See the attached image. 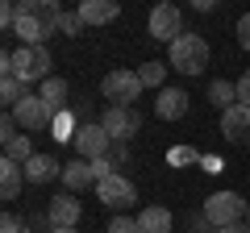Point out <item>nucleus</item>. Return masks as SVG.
Instances as JSON below:
<instances>
[{
  "instance_id": "nucleus-34",
  "label": "nucleus",
  "mask_w": 250,
  "mask_h": 233,
  "mask_svg": "<svg viewBox=\"0 0 250 233\" xmlns=\"http://www.w3.org/2000/svg\"><path fill=\"white\" fill-rule=\"evenodd\" d=\"M200 167H205L208 175H217V171H221V158H217V154H205V158H200Z\"/></svg>"
},
{
  "instance_id": "nucleus-28",
  "label": "nucleus",
  "mask_w": 250,
  "mask_h": 233,
  "mask_svg": "<svg viewBox=\"0 0 250 233\" xmlns=\"http://www.w3.org/2000/svg\"><path fill=\"white\" fill-rule=\"evenodd\" d=\"M188 233H217V225L205 213H196V216H188Z\"/></svg>"
},
{
  "instance_id": "nucleus-6",
  "label": "nucleus",
  "mask_w": 250,
  "mask_h": 233,
  "mask_svg": "<svg viewBox=\"0 0 250 233\" xmlns=\"http://www.w3.org/2000/svg\"><path fill=\"white\" fill-rule=\"evenodd\" d=\"M75 150H80V158H88V162L108 158V150H113V137L104 134V125H100V121H83L80 134H75Z\"/></svg>"
},
{
  "instance_id": "nucleus-37",
  "label": "nucleus",
  "mask_w": 250,
  "mask_h": 233,
  "mask_svg": "<svg viewBox=\"0 0 250 233\" xmlns=\"http://www.w3.org/2000/svg\"><path fill=\"white\" fill-rule=\"evenodd\" d=\"M246 225H250V208H246Z\"/></svg>"
},
{
  "instance_id": "nucleus-9",
  "label": "nucleus",
  "mask_w": 250,
  "mask_h": 233,
  "mask_svg": "<svg viewBox=\"0 0 250 233\" xmlns=\"http://www.w3.org/2000/svg\"><path fill=\"white\" fill-rule=\"evenodd\" d=\"M179 34H184V13L175 4H159L150 13V38L154 42H175Z\"/></svg>"
},
{
  "instance_id": "nucleus-1",
  "label": "nucleus",
  "mask_w": 250,
  "mask_h": 233,
  "mask_svg": "<svg viewBox=\"0 0 250 233\" xmlns=\"http://www.w3.org/2000/svg\"><path fill=\"white\" fill-rule=\"evenodd\" d=\"M59 21H62V9L54 0H21L13 34L21 38V46H42L46 38L59 29Z\"/></svg>"
},
{
  "instance_id": "nucleus-2",
  "label": "nucleus",
  "mask_w": 250,
  "mask_h": 233,
  "mask_svg": "<svg viewBox=\"0 0 250 233\" xmlns=\"http://www.w3.org/2000/svg\"><path fill=\"white\" fill-rule=\"evenodd\" d=\"M0 75H17L21 83H46L50 79V50L46 46H21L0 54Z\"/></svg>"
},
{
  "instance_id": "nucleus-11",
  "label": "nucleus",
  "mask_w": 250,
  "mask_h": 233,
  "mask_svg": "<svg viewBox=\"0 0 250 233\" xmlns=\"http://www.w3.org/2000/svg\"><path fill=\"white\" fill-rule=\"evenodd\" d=\"M80 216H83V208H80V200H75L71 192L54 196L50 208H46V221H50V229H75V225H80Z\"/></svg>"
},
{
  "instance_id": "nucleus-18",
  "label": "nucleus",
  "mask_w": 250,
  "mask_h": 233,
  "mask_svg": "<svg viewBox=\"0 0 250 233\" xmlns=\"http://www.w3.org/2000/svg\"><path fill=\"white\" fill-rule=\"evenodd\" d=\"M54 175H62V167L50 154H34V158L25 162V183H50Z\"/></svg>"
},
{
  "instance_id": "nucleus-7",
  "label": "nucleus",
  "mask_w": 250,
  "mask_h": 233,
  "mask_svg": "<svg viewBox=\"0 0 250 233\" xmlns=\"http://www.w3.org/2000/svg\"><path fill=\"white\" fill-rule=\"evenodd\" d=\"M100 125H104V134L121 146V142H129V137L142 129V116H138V108H104Z\"/></svg>"
},
{
  "instance_id": "nucleus-15",
  "label": "nucleus",
  "mask_w": 250,
  "mask_h": 233,
  "mask_svg": "<svg viewBox=\"0 0 250 233\" xmlns=\"http://www.w3.org/2000/svg\"><path fill=\"white\" fill-rule=\"evenodd\" d=\"M75 13L83 17V25H108V21L121 17V9H117L113 0H83Z\"/></svg>"
},
{
  "instance_id": "nucleus-16",
  "label": "nucleus",
  "mask_w": 250,
  "mask_h": 233,
  "mask_svg": "<svg viewBox=\"0 0 250 233\" xmlns=\"http://www.w3.org/2000/svg\"><path fill=\"white\" fill-rule=\"evenodd\" d=\"M171 225H175V213L163 208V204H150V208L138 213V229L142 233H171Z\"/></svg>"
},
{
  "instance_id": "nucleus-24",
  "label": "nucleus",
  "mask_w": 250,
  "mask_h": 233,
  "mask_svg": "<svg viewBox=\"0 0 250 233\" xmlns=\"http://www.w3.org/2000/svg\"><path fill=\"white\" fill-rule=\"evenodd\" d=\"M34 142H29V134H17V137H13V142L9 146H4V158H13V162H21V167H25V162L29 158H34Z\"/></svg>"
},
{
  "instance_id": "nucleus-27",
  "label": "nucleus",
  "mask_w": 250,
  "mask_h": 233,
  "mask_svg": "<svg viewBox=\"0 0 250 233\" xmlns=\"http://www.w3.org/2000/svg\"><path fill=\"white\" fill-rule=\"evenodd\" d=\"M0 233H29V221H21L17 213H4V221H0Z\"/></svg>"
},
{
  "instance_id": "nucleus-33",
  "label": "nucleus",
  "mask_w": 250,
  "mask_h": 233,
  "mask_svg": "<svg viewBox=\"0 0 250 233\" xmlns=\"http://www.w3.org/2000/svg\"><path fill=\"white\" fill-rule=\"evenodd\" d=\"M108 158H113L117 167H125V162H129V146H125V142H121V146H113V150H108Z\"/></svg>"
},
{
  "instance_id": "nucleus-13",
  "label": "nucleus",
  "mask_w": 250,
  "mask_h": 233,
  "mask_svg": "<svg viewBox=\"0 0 250 233\" xmlns=\"http://www.w3.org/2000/svg\"><path fill=\"white\" fill-rule=\"evenodd\" d=\"M188 113V92L184 88H163L159 100H154V116L159 121H179Z\"/></svg>"
},
{
  "instance_id": "nucleus-31",
  "label": "nucleus",
  "mask_w": 250,
  "mask_h": 233,
  "mask_svg": "<svg viewBox=\"0 0 250 233\" xmlns=\"http://www.w3.org/2000/svg\"><path fill=\"white\" fill-rule=\"evenodd\" d=\"M238 46H242V50H250V13L238 21Z\"/></svg>"
},
{
  "instance_id": "nucleus-20",
  "label": "nucleus",
  "mask_w": 250,
  "mask_h": 233,
  "mask_svg": "<svg viewBox=\"0 0 250 233\" xmlns=\"http://www.w3.org/2000/svg\"><path fill=\"white\" fill-rule=\"evenodd\" d=\"M205 96H208V104H217V108L225 113V108L238 104V83H229V79H213Z\"/></svg>"
},
{
  "instance_id": "nucleus-29",
  "label": "nucleus",
  "mask_w": 250,
  "mask_h": 233,
  "mask_svg": "<svg viewBox=\"0 0 250 233\" xmlns=\"http://www.w3.org/2000/svg\"><path fill=\"white\" fill-rule=\"evenodd\" d=\"M13 137H17V116H13V113H4V116H0V142L9 146Z\"/></svg>"
},
{
  "instance_id": "nucleus-22",
  "label": "nucleus",
  "mask_w": 250,
  "mask_h": 233,
  "mask_svg": "<svg viewBox=\"0 0 250 233\" xmlns=\"http://www.w3.org/2000/svg\"><path fill=\"white\" fill-rule=\"evenodd\" d=\"M25 96H29V92H25V83H21L17 75H0V100H4L9 108H17Z\"/></svg>"
},
{
  "instance_id": "nucleus-35",
  "label": "nucleus",
  "mask_w": 250,
  "mask_h": 233,
  "mask_svg": "<svg viewBox=\"0 0 250 233\" xmlns=\"http://www.w3.org/2000/svg\"><path fill=\"white\" fill-rule=\"evenodd\" d=\"M217 233H250V225L238 221V225H225V229H217Z\"/></svg>"
},
{
  "instance_id": "nucleus-21",
  "label": "nucleus",
  "mask_w": 250,
  "mask_h": 233,
  "mask_svg": "<svg viewBox=\"0 0 250 233\" xmlns=\"http://www.w3.org/2000/svg\"><path fill=\"white\" fill-rule=\"evenodd\" d=\"M75 134H80V125H75V113H71V108L54 113V121H50V137H54V142H71L75 146Z\"/></svg>"
},
{
  "instance_id": "nucleus-32",
  "label": "nucleus",
  "mask_w": 250,
  "mask_h": 233,
  "mask_svg": "<svg viewBox=\"0 0 250 233\" xmlns=\"http://www.w3.org/2000/svg\"><path fill=\"white\" fill-rule=\"evenodd\" d=\"M238 104L250 108V71H242V79H238Z\"/></svg>"
},
{
  "instance_id": "nucleus-12",
  "label": "nucleus",
  "mask_w": 250,
  "mask_h": 233,
  "mask_svg": "<svg viewBox=\"0 0 250 233\" xmlns=\"http://www.w3.org/2000/svg\"><path fill=\"white\" fill-rule=\"evenodd\" d=\"M221 134L233 146H250V108L246 104H233L221 113Z\"/></svg>"
},
{
  "instance_id": "nucleus-26",
  "label": "nucleus",
  "mask_w": 250,
  "mask_h": 233,
  "mask_svg": "<svg viewBox=\"0 0 250 233\" xmlns=\"http://www.w3.org/2000/svg\"><path fill=\"white\" fill-rule=\"evenodd\" d=\"M83 17L80 13H62V21H59V34H67V38H75V34H83Z\"/></svg>"
},
{
  "instance_id": "nucleus-25",
  "label": "nucleus",
  "mask_w": 250,
  "mask_h": 233,
  "mask_svg": "<svg viewBox=\"0 0 250 233\" xmlns=\"http://www.w3.org/2000/svg\"><path fill=\"white\" fill-rule=\"evenodd\" d=\"M200 158H205V154L192 150V146H171L167 150V167H196Z\"/></svg>"
},
{
  "instance_id": "nucleus-14",
  "label": "nucleus",
  "mask_w": 250,
  "mask_h": 233,
  "mask_svg": "<svg viewBox=\"0 0 250 233\" xmlns=\"http://www.w3.org/2000/svg\"><path fill=\"white\" fill-rule=\"evenodd\" d=\"M59 179H62V188L75 196V192H83V188H92V183H96V171H92L88 158H75V162H67V167H62Z\"/></svg>"
},
{
  "instance_id": "nucleus-17",
  "label": "nucleus",
  "mask_w": 250,
  "mask_h": 233,
  "mask_svg": "<svg viewBox=\"0 0 250 233\" xmlns=\"http://www.w3.org/2000/svg\"><path fill=\"white\" fill-rule=\"evenodd\" d=\"M21 183H25V167L13 162V158H4V162H0V196L17 200L21 196Z\"/></svg>"
},
{
  "instance_id": "nucleus-30",
  "label": "nucleus",
  "mask_w": 250,
  "mask_h": 233,
  "mask_svg": "<svg viewBox=\"0 0 250 233\" xmlns=\"http://www.w3.org/2000/svg\"><path fill=\"white\" fill-rule=\"evenodd\" d=\"M108 233H142V229H138V221H129V216H113V221H108Z\"/></svg>"
},
{
  "instance_id": "nucleus-36",
  "label": "nucleus",
  "mask_w": 250,
  "mask_h": 233,
  "mask_svg": "<svg viewBox=\"0 0 250 233\" xmlns=\"http://www.w3.org/2000/svg\"><path fill=\"white\" fill-rule=\"evenodd\" d=\"M50 233H75V229H50Z\"/></svg>"
},
{
  "instance_id": "nucleus-23",
  "label": "nucleus",
  "mask_w": 250,
  "mask_h": 233,
  "mask_svg": "<svg viewBox=\"0 0 250 233\" xmlns=\"http://www.w3.org/2000/svg\"><path fill=\"white\" fill-rule=\"evenodd\" d=\"M167 71H171V67L167 63H142V67H138V79H142V88H167V83H163V79H167Z\"/></svg>"
},
{
  "instance_id": "nucleus-10",
  "label": "nucleus",
  "mask_w": 250,
  "mask_h": 233,
  "mask_svg": "<svg viewBox=\"0 0 250 233\" xmlns=\"http://www.w3.org/2000/svg\"><path fill=\"white\" fill-rule=\"evenodd\" d=\"M13 116H17V125L29 134V129H46V125H50V121H54V108L46 104L42 96H25L17 108H13Z\"/></svg>"
},
{
  "instance_id": "nucleus-4",
  "label": "nucleus",
  "mask_w": 250,
  "mask_h": 233,
  "mask_svg": "<svg viewBox=\"0 0 250 233\" xmlns=\"http://www.w3.org/2000/svg\"><path fill=\"white\" fill-rule=\"evenodd\" d=\"M100 92H104L108 108H134V100L142 96V79H138V71H108Z\"/></svg>"
},
{
  "instance_id": "nucleus-19",
  "label": "nucleus",
  "mask_w": 250,
  "mask_h": 233,
  "mask_svg": "<svg viewBox=\"0 0 250 233\" xmlns=\"http://www.w3.org/2000/svg\"><path fill=\"white\" fill-rule=\"evenodd\" d=\"M67 92H71V88H67V79H59V75H50V79H46L42 88H38V96H42L46 104L54 108V113H62V108H67Z\"/></svg>"
},
{
  "instance_id": "nucleus-3",
  "label": "nucleus",
  "mask_w": 250,
  "mask_h": 233,
  "mask_svg": "<svg viewBox=\"0 0 250 233\" xmlns=\"http://www.w3.org/2000/svg\"><path fill=\"white\" fill-rule=\"evenodd\" d=\"M167 67H175V71H184V75H200L208 67V42L200 34H179L175 42H171Z\"/></svg>"
},
{
  "instance_id": "nucleus-8",
  "label": "nucleus",
  "mask_w": 250,
  "mask_h": 233,
  "mask_svg": "<svg viewBox=\"0 0 250 233\" xmlns=\"http://www.w3.org/2000/svg\"><path fill=\"white\" fill-rule=\"evenodd\" d=\"M96 200H100V204H108V208H129L138 200V188L125 179V175H108V179L96 183Z\"/></svg>"
},
{
  "instance_id": "nucleus-5",
  "label": "nucleus",
  "mask_w": 250,
  "mask_h": 233,
  "mask_svg": "<svg viewBox=\"0 0 250 233\" xmlns=\"http://www.w3.org/2000/svg\"><path fill=\"white\" fill-rule=\"evenodd\" d=\"M246 208H250V200H242L238 192H213V196L205 200V216L217 225V229L246 221Z\"/></svg>"
}]
</instances>
